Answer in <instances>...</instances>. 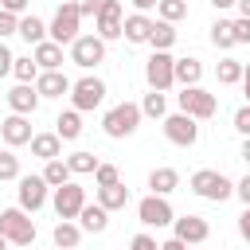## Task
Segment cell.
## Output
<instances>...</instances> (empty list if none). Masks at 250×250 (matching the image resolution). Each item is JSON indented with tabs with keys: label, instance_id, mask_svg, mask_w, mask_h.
I'll return each instance as SVG.
<instances>
[{
	"label": "cell",
	"instance_id": "obj_33",
	"mask_svg": "<svg viewBox=\"0 0 250 250\" xmlns=\"http://www.w3.org/2000/svg\"><path fill=\"white\" fill-rule=\"evenodd\" d=\"M215 78H219L223 86H234V82H242V62H238V59H219V66H215Z\"/></svg>",
	"mask_w": 250,
	"mask_h": 250
},
{
	"label": "cell",
	"instance_id": "obj_26",
	"mask_svg": "<svg viewBox=\"0 0 250 250\" xmlns=\"http://www.w3.org/2000/svg\"><path fill=\"white\" fill-rule=\"evenodd\" d=\"M172 43H176V23H168V20H152L148 47H152V51H172Z\"/></svg>",
	"mask_w": 250,
	"mask_h": 250
},
{
	"label": "cell",
	"instance_id": "obj_31",
	"mask_svg": "<svg viewBox=\"0 0 250 250\" xmlns=\"http://www.w3.org/2000/svg\"><path fill=\"white\" fill-rule=\"evenodd\" d=\"M12 74H16V82H35L39 78V62L31 55H16L12 59Z\"/></svg>",
	"mask_w": 250,
	"mask_h": 250
},
{
	"label": "cell",
	"instance_id": "obj_35",
	"mask_svg": "<svg viewBox=\"0 0 250 250\" xmlns=\"http://www.w3.org/2000/svg\"><path fill=\"white\" fill-rule=\"evenodd\" d=\"M211 43H215L219 51H230V47H234V31H230V20H215V23H211Z\"/></svg>",
	"mask_w": 250,
	"mask_h": 250
},
{
	"label": "cell",
	"instance_id": "obj_27",
	"mask_svg": "<svg viewBox=\"0 0 250 250\" xmlns=\"http://www.w3.org/2000/svg\"><path fill=\"white\" fill-rule=\"evenodd\" d=\"M55 133H59V141H78V137H82V113H78V109L59 113V117H55Z\"/></svg>",
	"mask_w": 250,
	"mask_h": 250
},
{
	"label": "cell",
	"instance_id": "obj_34",
	"mask_svg": "<svg viewBox=\"0 0 250 250\" xmlns=\"http://www.w3.org/2000/svg\"><path fill=\"white\" fill-rule=\"evenodd\" d=\"M184 16H188V0H160V4H156V20L180 23Z\"/></svg>",
	"mask_w": 250,
	"mask_h": 250
},
{
	"label": "cell",
	"instance_id": "obj_37",
	"mask_svg": "<svg viewBox=\"0 0 250 250\" xmlns=\"http://www.w3.org/2000/svg\"><path fill=\"white\" fill-rule=\"evenodd\" d=\"M117 180H121L117 164H98V168H94V184H98V188H105V184H117Z\"/></svg>",
	"mask_w": 250,
	"mask_h": 250
},
{
	"label": "cell",
	"instance_id": "obj_54",
	"mask_svg": "<svg viewBox=\"0 0 250 250\" xmlns=\"http://www.w3.org/2000/svg\"><path fill=\"white\" fill-rule=\"evenodd\" d=\"M188 250H195V246H188Z\"/></svg>",
	"mask_w": 250,
	"mask_h": 250
},
{
	"label": "cell",
	"instance_id": "obj_9",
	"mask_svg": "<svg viewBox=\"0 0 250 250\" xmlns=\"http://www.w3.org/2000/svg\"><path fill=\"white\" fill-rule=\"evenodd\" d=\"M70 62L74 66H82V70H94L98 62H105V39L102 35H78L74 43H70Z\"/></svg>",
	"mask_w": 250,
	"mask_h": 250
},
{
	"label": "cell",
	"instance_id": "obj_21",
	"mask_svg": "<svg viewBox=\"0 0 250 250\" xmlns=\"http://www.w3.org/2000/svg\"><path fill=\"white\" fill-rule=\"evenodd\" d=\"M51 242H55L59 250H74V246L82 242V227H78L74 219H59L55 230H51Z\"/></svg>",
	"mask_w": 250,
	"mask_h": 250
},
{
	"label": "cell",
	"instance_id": "obj_49",
	"mask_svg": "<svg viewBox=\"0 0 250 250\" xmlns=\"http://www.w3.org/2000/svg\"><path fill=\"white\" fill-rule=\"evenodd\" d=\"M156 4H160V0H133V8H137V12H152Z\"/></svg>",
	"mask_w": 250,
	"mask_h": 250
},
{
	"label": "cell",
	"instance_id": "obj_29",
	"mask_svg": "<svg viewBox=\"0 0 250 250\" xmlns=\"http://www.w3.org/2000/svg\"><path fill=\"white\" fill-rule=\"evenodd\" d=\"M199 78H203V62H199L195 55L176 59V82H180V86H199Z\"/></svg>",
	"mask_w": 250,
	"mask_h": 250
},
{
	"label": "cell",
	"instance_id": "obj_41",
	"mask_svg": "<svg viewBox=\"0 0 250 250\" xmlns=\"http://www.w3.org/2000/svg\"><path fill=\"white\" fill-rule=\"evenodd\" d=\"M234 129H238V133H242V137H250V102H246V105H238V109H234Z\"/></svg>",
	"mask_w": 250,
	"mask_h": 250
},
{
	"label": "cell",
	"instance_id": "obj_10",
	"mask_svg": "<svg viewBox=\"0 0 250 250\" xmlns=\"http://www.w3.org/2000/svg\"><path fill=\"white\" fill-rule=\"evenodd\" d=\"M121 23H125V4L121 0H102L98 16H94V35H102L105 43L121 39Z\"/></svg>",
	"mask_w": 250,
	"mask_h": 250
},
{
	"label": "cell",
	"instance_id": "obj_16",
	"mask_svg": "<svg viewBox=\"0 0 250 250\" xmlns=\"http://www.w3.org/2000/svg\"><path fill=\"white\" fill-rule=\"evenodd\" d=\"M8 109H12V113H23V117H31V113L39 109L35 82H16V86L8 90Z\"/></svg>",
	"mask_w": 250,
	"mask_h": 250
},
{
	"label": "cell",
	"instance_id": "obj_8",
	"mask_svg": "<svg viewBox=\"0 0 250 250\" xmlns=\"http://www.w3.org/2000/svg\"><path fill=\"white\" fill-rule=\"evenodd\" d=\"M160 121H164V137H168L172 145H180V148H191V145L199 141V121H195V117H188L184 109H176V113H164Z\"/></svg>",
	"mask_w": 250,
	"mask_h": 250
},
{
	"label": "cell",
	"instance_id": "obj_19",
	"mask_svg": "<svg viewBox=\"0 0 250 250\" xmlns=\"http://www.w3.org/2000/svg\"><path fill=\"white\" fill-rule=\"evenodd\" d=\"M78 227H82L86 234H102V230L109 227V211H105L102 203H86V207L78 211Z\"/></svg>",
	"mask_w": 250,
	"mask_h": 250
},
{
	"label": "cell",
	"instance_id": "obj_32",
	"mask_svg": "<svg viewBox=\"0 0 250 250\" xmlns=\"http://www.w3.org/2000/svg\"><path fill=\"white\" fill-rule=\"evenodd\" d=\"M66 164H70V172H74V176H90V172H94V168H98L102 160H98L94 152L78 148V152H70V156H66Z\"/></svg>",
	"mask_w": 250,
	"mask_h": 250
},
{
	"label": "cell",
	"instance_id": "obj_51",
	"mask_svg": "<svg viewBox=\"0 0 250 250\" xmlns=\"http://www.w3.org/2000/svg\"><path fill=\"white\" fill-rule=\"evenodd\" d=\"M234 8H238V16H246V20H250V0H238Z\"/></svg>",
	"mask_w": 250,
	"mask_h": 250
},
{
	"label": "cell",
	"instance_id": "obj_1",
	"mask_svg": "<svg viewBox=\"0 0 250 250\" xmlns=\"http://www.w3.org/2000/svg\"><path fill=\"white\" fill-rule=\"evenodd\" d=\"M102 129H105V137H113V141L133 137V133L141 129V105H137V102H117V105H109L105 117H102Z\"/></svg>",
	"mask_w": 250,
	"mask_h": 250
},
{
	"label": "cell",
	"instance_id": "obj_48",
	"mask_svg": "<svg viewBox=\"0 0 250 250\" xmlns=\"http://www.w3.org/2000/svg\"><path fill=\"white\" fill-rule=\"evenodd\" d=\"M242 94H246V102H250V62H242Z\"/></svg>",
	"mask_w": 250,
	"mask_h": 250
},
{
	"label": "cell",
	"instance_id": "obj_43",
	"mask_svg": "<svg viewBox=\"0 0 250 250\" xmlns=\"http://www.w3.org/2000/svg\"><path fill=\"white\" fill-rule=\"evenodd\" d=\"M12 59H16V55H12V51H8V43L0 39V78H4V74H12Z\"/></svg>",
	"mask_w": 250,
	"mask_h": 250
},
{
	"label": "cell",
	"instance_id": "obj_13",
	"mask_svg": "<svg viewBox=\"0 0 250 250\" xmlns=\"http://www.w3.org/2000/svg\"><path fill=\"white\" fill-rule=\"evenodd\" d=\"M137 219H141V227H168L172 219H176V211H172V203H168V195H145L141 203H137Z\"/></svg>",
	"mask_w": 250,
	"mask_h": 250
},
{
	"label": "cell",
	"instance_id": "obj_39",
	"mask_svg": "<svg viewBox=\"0 0 250 250\" xmlns=\"http://www.w3.org/2000/svg\"><path fill=\"white\" fill-rule=\"evenodd\" d=\"M230 31H234V47H238V43H250V20H246V16L230 20Z\"/></svg>",
	"mask_w": 250,
	"mask_h": 250
},
{
	"label": "cell",
	"instance_id": "obj_23",
	"mask_svg": "<svg viewBox=\"0 0 250 250\" xmlns=\"http://www.w3.org/2000/svg\"><path fill=\"white\" fill-rule=\"evenodd\" d=\"M180 188V172L176 168H152L148 172V191L152 195H172Z\"/></svg>",
	"mask_w": 250,
	"mask_h": 250
},
{
	"label": "cell",
	"instance_id": "obj_38",
	"mask_svg": "<svg viewBox=\"0 0 250 250\" xmlns=\"http://www.w3.org/2000/svg\"><path fill=\"white\" fill-rule=\"evenodd\" d=\"M16 27H20V16H16V12H4V8H0V39L16 35Z\"/></svg>",
	"mask_w": 250,
	"mask_h": 250
},
{
	"label": "cell",
	"instance_id": "obj_50",
	"mask_svg": "<svg viewBox=\"0 0 250 250\" xmlns=\"http://www.w3.org/2000/svg\"><path fill=\"white\" fill-rule=\"evenodd\" d=\"M234 4H238V0H211V8H215V12H227V8H234Z\"/></svg>",
	"mask_w": 250,
	"mask_h": 250
},
{
	"label": "cell",
	"instance_id": "obj_12",
	"mask_svg": "<svg viewBox=\"0 0 250 250\" xmlns=\"http://www.w3.org/2000/svg\"><path fill=\"white\" fill-rule=\"evenodd\" d=\"M51 203H55V215L59 219H78V211L86 207V188L74 184V180H66L62 188H55Z\"/></svg>",
	"mask_w": 250,
	"mask_h": 250
},
{
	"label": "cell",
	"instance_id": "obj_6",
	"mask_svg": "<svg viewBox=\"0 0 250 250\" xmlns=\"http://www.w3.org/2000/svg\"><path fill=\"white\" fill-rule=\"evenodd\" d=\"M105 102V82L98 78V74H82L78 82H70V105L78 109V113H90V109H98Z\"/></svg>",
	"mask_w": 250,
	"mask_h": 250
},
{
	"label": "cell",
	"instance_id": "obj_45",
	"mask_svg": "<svg viewBox=\"0 0 250 250\" xmlns=\"http://www.w3.org/2000/svg\"><path fill=\"white\" fill-rule=\"evenodd\" d=\"M27 4H31V0H0V8H4V12H16V16H23Z\"/></svg>",
	"mask_w": 250,
	"mask_h": 250
},
{
	"label": "cell",
	"instance_id": "obj_4",
	"mask_svg": "<svg viewBox=\"0 0 250 250\" xmlns=\"http://www.w3.org/2000/svg\"><path fill=\"white\" fill-rule=\"evenodd\" d=\"M191 191L199 195V199H211V203H223V199H230L234 195V184L223 176V172H215V168H199V172H191Z\"/></svg>",
	"mask_w": 250,
	"mask_h": 250
},
{
	"label": "cell",
	"instance_id": "obj_3",
	"mask_svg": "<svg viewBox=\"0 0 250 250\" xmlns=\"http://www.w3.org/2000/svg\"><path fill=\"white\" fill-rule=\"evenodd\" d=\"M78 27H82V16H78V8H74L70 0H62V4L55 8L51 23H47V39H55L59 47H70V43L78 39Z\"/></svg>",
	"mask_w": 250,
	"mask_h": 250
},
{
	"label": "cell",
	"instance_id": "obj_17",
	"mask_svg": "<svg viewBox=\"0 0 250 250\" xmlns=\"http://www.w3.org/2000/svg\"><path fill=\"white\" fill-rule=\"evenodd\" d=\"M35 94H39V98H62V94H70V78H66L62 70H39Z\"/></svg>",
	"mask_w": 250,
	"mask_h": 250
},
{
	"label": "cell",
	"instance_id": "obj_22",
	"mask_svg": "<svg viewBox=\"0 0 250 250\" xmlns=\"http://www.w3.org/2000/svg\"><path fill=\"white\" fill-rule=\"evenodd\" d=\"M27 145H31V156H39V160H55V156H62V141H59V133H35Z\"/></svg>",
	"mask_w": 250,
	"mask_h": 250
},
{
	"label": "cell",
	"instance_id": "obj_14",
	"mask_svg": "<svg viewBox=\"0 0 250 250\" xmlns=\"http://www.w3.org/2000/svg\"><path fill=\"white\" fill-rule=\"evenodd\" d=\"M172 234L180 242H188V246H199V242H207L211 227H207L203 215H180V219H172Z\"/></svg>",
	"mask_w": 250,
	"mask_h": 250
},
{
	"label": "cell",
	"instance_id": "obj_53",
	"mask_svg": "<svg viewBox=\"0 0 250 250\" xmlns=\"http://www.w3.org/2000/svg\"><path fill=\"white\" fill-rule=\"evenodd\" d=\"M0 250H8V238H4V234H0Z\"/></svg>",
	"mask_w": 250,
	"mask_h": 250
},
{
	"label": "cell",
	"instance_id": "obj_28",
	"mask_svg": "<svg viewBox=\"0 0 250 250\" xmlns=\"http://www.w3.org/2000/svg\"><path fill=\"white\" fill-rule=\"evenodd\" d=\"M43 180H47V188H62L66 180H74V172H70V164L62 160V156H55V160H43V172H39Z\"/></svg>",
	"mask_w": 250,
	"mask_h": 250
},
{
	"label": "cell",
	"instance_id": "obj_36",
	"mask_svg": "<svg viewBox=\"0 0 250 250\" xmlns=\"http://www.w3.org/2000/svg\"><path fill=\"white\" fill-rule=\"evenodd\" d=\"M0 180H20V156H16V148H0Z\"/></svg>",
	"mask_w": 250,
	"mask_h": 250
},
{
	"label": "cell",
	"instance_id": "obj_30",
	"mask_svg": "<svg viewBox=\"0 0 250 250\" xmlns=\"http://www.w3.org/2000/svg\"><path fill=\"white\" fill-rule=\"evenodd\" d=\"M168 113V98H164V90H148L145 98H141V117H164Z\"/></svg>",
	"mask_w": 250,
	"mask_h": 250
},
{
	"label": "cell",
	"instance_id": "obj_24",
	"mask_svg": "<svg viewBox=\"0 0 250 250\" xmlns=\"http://www.w3.org/2000/svg\"><path fill=\"white\" fill-rule=\"evenodd\" d=\"M98 203L105 207V211H125V203H129V188L117 180V184H105V188H98Z\"/></svg>",
	"mask_w": 250,
	"mask_h": 250
},
{
	"label": "cell",
	"instance_id": "obj_5",
	"mask_svg": "<svg viewBox=\"0 0 250 250\" xmlns=\"http://www.w3.org/2000/svg\"><path fill=\"white\" fill-rule=\"evenodd\" d=\"M176 105H180L188 117H195V121H207V117H215V113H219V98H215V94H207L203 86H180Z\"/></svg>",
	"mask_w": 250,
	"mask_h": 250
},
{
	"label": "cell",
	"instance_id": "obj_18",
	"mask_svg": "<svg viewBox=\"0 0 250 250\" xmlns=\"http://www.w3.org/2000/svg\"><path fill=\"white\" fill-rule=\"evenodd\" d=\"M148 31H152L148 12H133V16H125V23H121L125 43H148Z\"/></svg>",
	"mask_w": 250,
	"mask_h": 250
},
{
	"label": "cell",
	"instance_id": "obj_40",
	"mask_svg": "<svg viewBox=\"0 0 250 250\" xmlns=\"http://www.w3.org/2000/svg\"><path fill=\"white\" fill-rule=\"evenodd\" d=\"M129 250H160V242H156L148 230H141V234H133V238H129Z\"/></svg>",
	"mask_w": 250,
	"mask_h": 250
},
{
	"label": "cell",
	"instance_id": "obj_7",
	"mask_svg": "<svg viewBox=\"0 0 250 250\" xmlns=\"http://www.w3.org/2000/svg\"><path fill=\"white\" fill-rule=\"evenodd\" d=\"M145 82H148V90H172L176 86V59L168 51H152L145 62Z\"/></svg>",
	"mask_w": 250,
	"mask_h": 250
},
{
	"label": "cell",
	"instance_id": "obj_25",
	"mask_svg": "<svg viewBox=\"0 0 250 250\" xmlns=\"http://www.w3.org/2000/svg\"><path fill=\"white\" fill-rule=\"evenodd\" d=\"M16 35H20L23 43H31V47H35V43H43V39H47V23H43L39 16H27V12H23V16H20Z\"/></svg>",
	"mask_w": 250,
	"mask_h": 250
},
{
	"label": "cell",
	"instance_id": "obj_46",
	"mask_svg": "<svg viewBox=\"0 0 250 250\" xmlns=\"http://www.w3.org/2000/svg\"><path fill=\"white\" fill-rule=\"evenodd\" d=\"M238 234H242V238L250 242V207H246V211L238 215Z\"/></svg>",
	"mask_w": 250,
	"mask_h": 250
},
{
	"label": "cell",
	"instance_id": "obj_15",
	"mask_svg": "<svg viewBox=\"0 0 250 250\" xmlns=\"http://www.w3.org/2000/svg\"><path fill=\"white\" fill-rule=\"evenodd\" d=\"M35 133H31V117H23V113H8L4 121H0V141L8 145V148H20V145H27Z\"/></svg>",
	"mask_w": 250,
	"mask_h": 250
},
{
	"label": "cell",
	"instance_id": "obj_52",
	"mask_svg": "<svg viewBox=\"0 0 250 250\" xmlns=\"http://www.w3.org/2000/svg\"><path fill=\"white\" fill-rule=\"evenodd\" d=\"M238 156H242V160L250 164V137H242V152H238Z\"/></svg>",
	"mask_w": 250,
	"mask_h": 250
},
{
	"label": "cell",
	"instance_id": "obj_20",
	"mask_svg": "<svg viewBox=\"0 0 250 250\" xmlns=\"http://www.w3.org/2000/svg\"><path fill=\"white\" fill-rule=\"evenodd\" d=\"M31 59L39 62V70H62V47H59L55 39H43V43H35Z\"/></svg>",
	"mask_w": 250,
	"mask_h": 250
},
{
	"label": "cell",
	"instance_id": "obj_42",
	"mask_svg": "<svg viewBox=\"0 0 250 250\" xmlns=\"http://www.w3.org/2000/svg\"><path fill=\"white\" fill-rule=\"evenodd\" d=\"M70 4H74V8H78V16L86 20V16H98V4H102V0H70Z\"/></svg>",
	"mask_w": 250,
	"mask_h": 250
},
{
	"label": "cell",
	"instance_id": "obj_2",
	"mask_svg": "<svg viewBox=\"0 0 250 250\" xmlns=\"http://www.w3.org/2000/svg\"><path fill=\"white\" fill-rule=\"evenodd\" d=\"M0 234L8 238V246H31L35 242V223L23 207H4L0 211Z\"/></svg>",
	"mask_w": 250,
	"mask_h": 250
},
{
	"label": "cell",
	"instance_id": "obj_47",
	"mask_svg": "<svg viewBox=\"0 0 250 250\" xmlns=\"http://www.w3.org/2000/svg\"><path fill=\"white\" fill-rule=\"evenodd\" d=\"M160 250H188V242H180V238L172 234V238H164V242H160Z\"/></svg>",
	"mask_w": 250,
	"mask_h": 250
},
{
	"label": "cell",
	"instance_id": "obj_44",
	"mask_svg": "<svg viewBox=\"0 0 250 250\" xmlns=\"http://www.w3.org/2000/svg\"><path fill=\"white\" fill-rule=\"evenodd\" d=\"M234 195H238V199H242V203L250 207V172H246V176H242V180L234 184Z\"/></svg>",
	"mask_w": 250,
	"mask_h": 250
},
{
	"label": "cell",
	"instance_id": "obj_11",
	"mask_svg": "<svg viewBox=\"0 0 250 250\" xmlns=\"http://www.w3.org/2000/svg\"><path fill=\"white\" fill-rule=\"evenodd\" d=\"M47 191H51V188H47L43 176H20V180H16V199H20L16 207H23L27 215H35V211L47 203Z\"/></svg>",
	"mask_w": 250,
	"mask_h": 250
}]
</instances>
